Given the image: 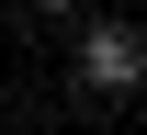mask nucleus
Listing matches in <instances>:
<instances>
[{"label": "nucleus", "instance_id": "f257e3e1", "mask_svg": "<svg viewBox=\"0 0 147 135\" xmlns=\"http://www.w3.org/2000/svg\"><path fill=\"white\" fill-rule=\"evenodd\" d=\"M79 90H102V101L147 90V34L136 23H91V34H79Z\"/></svg>", "mask_w": 147, "mask_h": 135}, {"label": "nucleus", "instance_id": "f03ea898", "mask_svg": "<svg viewBox=\"0 0 147 135\" xmlns=\"http://www.w3.org/2000/svg\"><path fill=\"white\" fill-rule=\"evenodd\" d=\"M34 11H79V0H34Z\"/></svg>", "mask_w": 147, "mask_h": 135}]
</instances>
